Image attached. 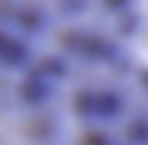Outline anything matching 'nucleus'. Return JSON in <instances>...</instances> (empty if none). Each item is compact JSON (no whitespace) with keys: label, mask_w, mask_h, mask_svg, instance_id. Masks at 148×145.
Returning <instances> with one entry per match:
<instances>
[{"label":"nucleus","mask_w":148,"mask_h":145,"mask_svg":"<svg viewBox=\"0 0 148 145\" xmlns=\"http://www.w3.org/2000/svg\"><path fill=\"white\" fill-rule=\"evenodd\" d=\"M145 53H148V0H145Z\"/></svg>","instance_id":"3"},{"label":"nucleus","mask_w":148,"mask_h":145,"mask_svg":"<svg viewBox=\"0 0 148 145\" xmlns=\"http://www.w3.org/2000/svg\"><path fill=\"white\" fill-rule=\"evenodd\" d=\"M145 49V0H0V76Z\"/></svg>","instance_id":"1"},{"label":"nucleus","mask_w":148,"mask_h":145,"mask_svg":"<svg viewBox=\"0 0 148 145\" xmlns=\"http://www.w3.org/2000/svg\"><path fill=\"white\" fill-rule=\"evenodd\" d=\"M0 145H79L40 73L0 76Z\"/></svg>","instance_id":"2"}]
</instances>
